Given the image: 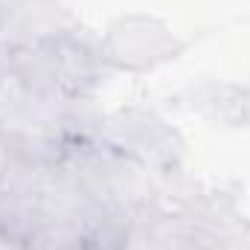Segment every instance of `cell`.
Wrapping results in <instances>:
<instances>
[{"label":"cell","instance_id":"1","mask_svg":"<svg viewBox=\"0 0 250 250\" xmlns=\"http://www.w3.org/2000/svg\"><path fill=\"white\" fill-rule=\"evenodd\" d=\"M178 50H181V41L172 35V29L143 15L117 21L99 47L102 59L108 64H114L117 70H131V73L151 70L157 64L169 62L178 56Z\"/></svg>","mask_w":250,"mask_h":250}]
</instances>
